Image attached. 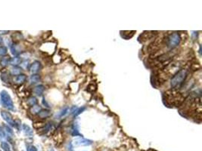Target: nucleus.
I'll use <instances>...</instances> for the list:
<instances>
[{"mask_svg": "<svg viewBox=\"0 0 202 151\" xmlns=\"http://www.w3.org/2000/svg\"><path fill=\"white\" fill-rule=\"evenodd\" d=\"M187 70L182 69L176 73L171 79L170 85L173 89H179L181 87L187 77Z\"/></svg>", "mask_w": 202, "mask_h": 151, "instance_id": "obj_1", "label": "nucleus"}, {"mask_svg": "<svg viewBox=\"0 0 202 151\" xmlns=\"http://www.w3.org/2000/svg\"><path fill=\"white\" fill-rule=\"evenodd\" d=\"M0 101L2 105L7 110L14 111L15 110V105L13 103L12 98L10 96L8 91L5 90H2L0 92Z\"/></svg>", "mask_w": 202, "mask_h": 151, "instance_id": "obj_2", "label": "nucleus"}, {"mask_svg": "<svg viewBox=\"0 0 202 151\" xmlns=\"http://www.w3.org/2000/svg\"><path fill=\"white\" fill-rule=\"evenodd\" d=\"M181 38L179 36V33H173L170 34L167 38V46L169 48L173 49V48H176L180 42Z\"/></svg>", "mask_w": 202, "mask_h": 151, "instance_id": "obj_3", "label": "nucleus"}, {"mask_svg": "<svg viewBox=\"0 0 202 151\" xmlns=\"http://www.w3.org/2000/svg\"><path fill=\"white\" fill-rule=\"evenodd\" d=\"M1 116H2V119H3L8 124L10 125L11 126L15 127V121L14 120V119H13L12 116L9 113V112L2 110V111H1Z\"/></svg>", "mask_w": 202, "mask_h": 151, "instance_id": "obj_4", "label": "nucleus"}, {"mask_svg": "<svg viewBox=\"0 0 202 151\" xmlns=\"http://www.w3.org/2000/svg\"><path fill=\"white\" fill-rule=\"evenodd\" d=\"M74 144L75 145H81V146H90L92 144V141L91 140L86 138H79L76 139L74 141Z\"/></svg>", "mask_w": 202, "mask_h": 151, "instance_id": "obj_5", "label": "nucleus"}, {"mask_svg": "<svg viewBox=\"0 0 202 151\" xmlns=\"http://www.w3.org/2000/svg\"><path fill=\"white\" fill-rule=\"evenodd\" d=\"M40 67H41V64H40V61H38V60H36V61H34V62L30 66V71L32 73L36 74V72L40 71Z\"/></svg>", "mask_w": 202, "mask_h": 151, "instance_id": "obj_6", "label": "nucleus"}, {"mask_svg": "<svg viewBox=\"0 0 202 151\" xmlns=\"http://www.w3.org/2000/svg\"><path fill=\"white\" fill-rule=\"evenodd\" d=\"M26 79H27V77L25 74H19L18 76H15L13 80L17 84H22L25 82Z\"/></svg>", "mask_w": 202, "mask_h": 151, "instance_id": "obj_7", "label": "nucleus"}, {"mask_svg": "<svg viewBox=\"0 0 202 151\" xmlns=\"http://www.w3.org/2000/svg\"><path fill=\"white\" fill-rule=\"evenodd\" d=\"M21 63V58L19 56H15L14 58H11L9 64H11L13 66H16Z\"/></svg>", "mask_w": 202, "mask_h": 151, "instance_id": "obj_8", "label": "nucleus"}, {"mask_svg": "<svg viewBox=\"0 0 202 151\" xmlns=\"http://www.w3.org/2000/svg\"><path fill=\"white\" fill-rule=\"evenodd\" d=\"M22 127H23L24 132V134H25L27 136L31 137L32 135H33V130H32V128H30L29 125H27L26 124H23Z\"/></svg>", "mask_w": 202, "mask_h": 151, "instance_id": "obj_9", "label": "nucleus"}, {"mask_svg": "<svg viewBox=\"0 0 202 151\" xmlns=\"http://www.w3.org/2000/svg\"><path fill=\"white\" fill-rule=\"evenodd\" d=\"M21 71H22V69L21 67H19L18 66H12L10 70L11 74L13 75V76H18L19 74H21Z\"/></svg>", "mask_w": 202, "mask_h": 151, "instance_id": "obj_10", "label": "nucleus"}, {"mask_svg": "<svg viewBox=\"0 0 202 151\" xmlns=\"http://www.w3.org/2000/svg\"><path fill=\"white\" fill-rule=\"evenodd\" d=\"M38 115H39L40 118L46 119L47 117H48V116H50L51 111L48 110H41L40 113H38Z\"/></svg>", "mask_w": 202, "mask_h": 151, "instance_id": "obj_11", "label": "nucleus"}, {"mask_svg": "<svg viewBox=\"0 0 202 151\" xmlns=\"http://www.w3.org/2000/svg\"><path fill=\"white\" fill-rule=\"evenodd\" d=\"M10 59L11 58L9 57H3V58H1L0 60V66H2V67H5V66H7L9 65V62H10Z\"/></svg>", "mask_w": 202, "mask_h": 151, "instance_id": "obj_12", "label": "nucleus"}, {"mask_svg": "<svg viewBox=\"0 0 202 151\" xmlns=\"http://www.w3.org/2000/svg\"><path fill=\"white\" fill-rule=\"evenodd\" d=\"M44 90H45L44 85H39L35 87V89H34V92H35V94H36L38 96H40L42 95V94L43 93Z\"/></svg>", "mask_w": 202, "mask_h": 151, "instance_id": "obj_13", "label": "nucleus"}, {"mask_svg": "<svg viewBox=\"0 0 202 151\" xmlns=\"http://www.w3.org/2000/svg\"><path fill=\"white\" fill-rule=\"evenodd\" d=\"M69 111H70V108H69L68 107H65L61 109V110L59 112V113H58V117H59V118H61V117H63V116H65V115H67V114L68 113Z\"/></svg>", "mask_w": 202, "mask_h": 151, "instance_id": "obj_14", "label": "nucleus"}, {"mask_svg": "<svg viewBox=\"0 0 202 151\" xmlns=\"http://www.w3.org/2000/svg\"><path fill=\"white\" fill-rule=\"evenodd\" d=\"M40 76L38 74H33L30 77V83H32V84H35V83H39L40 81Z\"/></svg>", "mask_w": 202, "mask_h": 151, "instance_id": "obj_15", "label": "nucleus"}, {"mask_svg": "<svg viewBox=\"0 0 202 151\" xmlns=\"http://www.w3.org/2000/svg\"><path fill=\"white\" fill-rule=\"evenodd\" d=\"M18 46H17V45H15V43H12L10 46L11 52V54H14V55H18V54L19 52H18V49L17 48Z\"/></svg>", "mask_w": 202, "mask_h": 151, "instance_id": "obj_16", "label": "nucleus"}, {"mask_svg": "<svg viewBox=\"0 0 202 151\" xmlns=\"http://www.w3.org/2000/svg\"><path fill=\"white\" fill-rule=\"evenodd\" d=\"M37 99H36V97H30L27 99V103H28V105L31 106V107L36 105V104L37 103Z\"/></svg>", "mask_w": 202, "mask_h": 151, "instance_id": "obj_17", "label": "nucleus"}, {"mask_svg": "<svg viewBox=\"0 0 202 151\" xmlns=\"http://www.w3.org/2000/svg\"><path fill=\"white\" fill-rule=\"evenodd\" d=\"M40 110H41V107L39 105H37V104H36V105L33 106L31 107V109H30V111H31L32 113L34 114H36V113H39L40 112Z\"/></svg>", "mask_w": 202, "mask_h": 151, "instance_id": "obj_18", "label": "nucleus"}, {"mask_svg": "<svg viewBox=\"0 0 202 151\" xmlns=\"http://www.w3.org/2000/svg\"><path fill=\"white\" fill-rule=\"evenodd\" d=\"M1 147L3 150V151H11L9 144L7 142H5V141H2V143H1Z\"/></svg>", "mask_w": 202, "mask_h": 151, "instance_id": "obj_19", "label": "nucleus"}, {"mask_svg": "<svg viewBox=\"0 0 202 151\" xmlns=\"http://www.w3.org/2000/svg\"><path fill=\"white\" fill-rule=\"evenodd\" d=\"M3 128H4L5 132L8 135H11V137L14 136V132H13V130L10 128V127L6 125H3Z\"/></svg>", "mask_w": 202, "mask_h": 151, "instance_id": "obj_20", "label": "nucleus"}, {"mask_svg": "<svg viewBox=\"0 0 202 151\" xmlns=\"http://www.w3.org/2000/svg\"><path fill=\"white\" fill-rule=\"evenodd\" d=\"M71 134L73 136H77V135H80L79 132V130L77 128V125H73L72 126V130H71Z\"/></svg>", "mask_w": 202, "mask_h": 151, "instance_id": "obj_21", "label": "nucleus"}, {"mask_svg": "<svg viewBox=\"0 0 202 151\" xmlns=\"http://www.w3.org/2000/svg\"><path fill=\"white\" fill-rule=\"evenodd\" d=\"M7 48L5 46H0V56H3L6 54Z\"/></svg>", "mask_w": 202, "mask_h": 151, "instance_id": "obj_22", "label": "nucleus"}, {"mask_svg": "<svg viewBox=\"0 0 202 151\" xmlns=\"http://www.w3.org/2000/svg\"><path fill=\"white\" fill-rule=\"evenodd\" d=\"M85 110V107H83L79 108V109H77V110L76 111V113H74V116H78L79 114H80L82 113V112L83 111V110Z\"/></svg>", "mask_w": 202, "mask_h": 151, "instance_id": "obj_23", "label": "nucleus"}, {"mask_svg": "<svg viewBox=\"0 0 202 151\" xmlns=\"http://www.w3.org/2000/svg\"><path fill=\"white\" fill-rule=\"evenodd\" d=\"M5 138V132L3 129L0 127V140H2Z\"/></svg>", "mask_w": 202, "mask_h": 151, "instance_id": "obj_24", "label": "nucleus"}, {"mask_svg": "<svg viewBox=\"0 0 202 151\" xmlns=\"http://www.w3.org/2000/svg\"><path fill=\"white\" fill-rule=\"evenodd\" d=\"M27 151H37V149L34 146H33V145H30L27 148Z\"/></svg>", "mask_w": 202, "mask_h": 151, "instance_id": "obj_25", "label": "nucleus"}, {"mask_svg": "<svg viewBox=\"0 0 202 151\" xmlns=\"http://www.w3.org/2000/svg\"><path fill=\"white\" fill-rule=\"evenodd\" d=\"M77 109H78V108H77V107H75V106H73V107H72V109H71V113H75L76 111L77 110Z\"/></svg>", "mask_w": 202, "mask_h": 151, "instance_id": "obj_26", "label": "nucleus"}, {"mask_svg": "<svg viewBox=\"0 0 202 151\" xmlns=\"http://www.w3.org/2000/svg\"><path fill=\"white\" fill-rule=\"evenodd\" d=\"M7 33H9V31H0V34H7Z\"/></svg>", "mask_w": 202, "mask_h": 151, "instance_id": "obj_27", "label": "nucleus"}, {"mask_svg": "<svg viewBox=\"0 0 202 151\" xmlns=\"http://www.w3.org/2000/svg\"><path fill=\"white\" fill-rule=\"evenodd\" d=\"M2 42V39H1V38H0V43H1V42Z\"/></svg>", "mask_w": 202, "mask_h": 151, "instance_id": "obj_28", "label": "nucleus"}, {"mask_svg": "<svg viewBox=\"0 0 202 151\" xmlns=\"http://www.w3.org/2000/svg\"><path fill=\"white\" fill-rule=\"evenodd\" d=\"M50 151H54V150H52H52H50Z\"/></svg>", "mask_w": 202, "mask_h": 151, "instance_id": "obj_29", "label": "nucleus"}]
</instances>
